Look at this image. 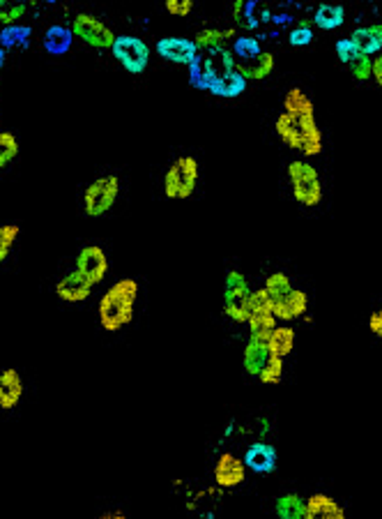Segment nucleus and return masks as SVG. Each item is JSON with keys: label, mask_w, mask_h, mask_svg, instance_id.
Instances as JSON below:
<instances>
[{"label": "nucleus", "mask_w": 382, "mask_h": 519, "mask_svg": "<svg viewBox=\"0 0 382 519\" xmlns=\"http://www.w3.org/2000/svg\"><path fill=\"white\" fill-rule=\"evenodd\" d=\"M279 139L304 157L323 153V132L316 123V106L302 88H290L283 97V114L274 123Z\"/></svg>", "instance_id": "nucleus-1"}, {"label": "nucleus", "mask_w": 382, "mask_h": 519, "mask_svg": "<svg viewBox=\"0 0 382 519\" xmlns=\"http://www.w3.org/2000/svg\"><path fill=\"white\" fill-rule=\"evenodd\" d=\"M139 282L132 277L115 282L100 300V324L106 333H118L134 319Z\"/></svg>", "instance_id": "nucleus-2"}, {"label": "nucleus", "mask_w": 382, "mask_h": 519, "mask_svg": "<svg viewBox=\"0 0 382 519\" xmlns=\"http://www.w3.org/2000/svg\"><path fill=\"white\" fill-rule=\"evenodd\" d=\"M265 291H268L269 303H272V310L277 319L293 321L299 319L302 314H307L309 307L307 294L293 289L290 280L283 273L269 274L268 282H265Z\"/></svg>", "instance_id": "nucleus-3"}, {"label": "nucleus", "mask_w": 382, "mask_h": 519, "mask_svg": "<svg viewBox=\"0 0 382 519\" xmlns=\"http://www.w3.org/2000/svg\"><path fill=\"white\" fill-rule=\"evenodd\" d=\"M235 70V58L230 51L224 46L219 49H208L194 58V63L189 65V81L199 90H210V85L219 79V76L229 75Z\"/></svg>", "instance_id": "nucleus-4"}, {"label": "nucleus", "mask_w": 382, "mask_h": 519, "mask_svg": "<svg viewBox=\"0 0 382 519\" xmlns=\"http://www.w3.org/2000/svg\"><path fill=\"white\" fill-rule=\"evenodd\" d=\"M199 183V162L191 155H182L169 166L164 175V195L171 201H184L194 195Z\"/></svg>", "instance_id": "nucleus-5"}, {"label": "nucleus", "mask_w": 382, "mask_h": 519, "mask_svg": "<svg viewBox=\"0 0 382 519\" xmlns=\"http://www.w3.org/2000/svg\"><path fill=\"white\" fill-rule=\"evenodd\" d=\"M289 178L290 185H293V196L298 204L313 208L323 201V185H320V174H318L316 166H311L309 162L295 160L289 166Z\"/></svg>", "instance_id": "nucleus-6"}, {"label": "nucleus", "mask_w": 382, "mask_h": 519, "mask_svg": "<svg viewBox=\"0 0 382 519\" xmlns=\"http://www.w3.org/2000/svg\"><path fill=\"white\" fill-rule=\"evenodd\" d=\"M249 330H251V340L268 342L272 330L277 328V316H274L272 303H269L268 291L259 289L251 291L249 298Z\"/></svg>", "instance_id": "nucleus-7"}, {"label": "nucleus", "mask_w": 382, "mask_h": 519, "mask_svg": "<svg viewBox=\"0 0 382 519\" xmlns=\"http://www.w3.org/2000/svg\"><path fill=\"white\" fill-rule=\"evenodd\" d=\"M120 183L115 175H102L94 183H90L83 195V210L88 217L106 215L113 204L118 201Z\"/></svg>", "instance_id": "nucleus-8"}, {"label": "nucleus", "mask_w": 382, "mask_h": 519, "mask_svg": "<svg viewBox=\"0 0 382 519\" xmlns=\"http://www.w3.org/2000/svg\"><path fill=\"white\" fill-rule=\"evenodd\" d=\"M249 298L251 289L247 284V277L238 270H230L226 274V294H224V312L235 324H247L249 321Z\"/></svg>", "instance_id": "nucleus-9"}, {"label": "nucleus", "mask_w": 382, "mask_h": 519, "mask_svg": "<svg viewBox=\"0 0 382 519\" xmlns=\"http://www.w3.org/2000/svg\"><path fill=\"white\" fill-rule=\"evenodd\" d=\"M111 51H113L115 60H118L120 65L130 72V75H141V72H145V67H148L150 63V46L145 45L141 37L134 35L115 37Z\"/></svg>", "instance_id": "nucleus-10"}, {"label": "nucleus", "mask_w": 382, "mask_h": 519, "mask_svg": "<svg viewBox=\"0 0 382 519\" xmlns=\"http://www.w3.org/2000/svg\"><path fill=\"white\" fill-rule=\"evenodd\" d=\"M72 33H74V37L83 40L85 45L94 46V49H111L115 37H118L104 21L93 15H85V12L74 16V21H72Z\"/></svg>", "instance_id": "nucleus-11"}, {"label": "nucleus", "mask_w": 382, "mask_h": 519, "mask_svg": "<svg viewBox=\"0 0 382 519\" xmlns=\"http://www.w3.org/2000/svg\"><path fill=\"white\" fill-rule=\"evenodd\" d=\"M76 270H81L93 284H100L106 277V273H109L106 252L97 245L83 247V250L79 252V256H76Z\"/></svg>", "instance_id": "nucleus-12"}, {"label": "nucleus", "mask_w": 382, "mask_h": 519, "mask_svg": "<svg viewBox=\"0 0 382 519\" xmlns=\"http://www.w3.org/2000/svg\"><path fill=\"white\" fill-rule=\"evenodd\" d=\"M157 54L175 65H191L199 55V46L194 45V40H184V37H164L157 42Z\"/></svg>", "instance_id": "nucleus-13"}, {"label": "nucleus", "mask_w": 382, "mask_h": 519, "mask_svg": "<svg viewBox=\"0 0 382 519\" xmlns=\"http://www.w3.org/2000/svg\"><path fill=\"white\" fill-rule=\"evenodd\" d=\"M244 478H247V464H244V460H238V457L230 453L219 457L217 466H214V480H217L219 487L230 490V487L242 484Z\"/></svg>", "instance_id": "nucleus-14"}, {"label": "nucleus", "mask_w": 382, "mask_h": 519, "mask_svg": "<svg viewBox=\"0 0 382 519\" xmlns=\"http://www.w3.org/2000/svg\"><path fill=\"white\" fill-rule=\"evenodd\" d=\"M93 286V282H90L81 270L74 268L67 277H63V280L55 284V295H58L60 300H65V303H81V300L88 298Z\"/></svg>", "instance_id": "nucleus-15"}, {"label": "nucleus", "mask_w": 382, "mask_h": 519, "mask_svg": "<svg viewBox=\"0 0 382 519\" xmlns=\"http://www.w3.org/2000/svg\"><path fill=\"white\" fill-rule=\"evenodd\" d=\"M244 464L253 474H272L277 469V450L269 444H253L244 454Z\"/></svg>", "instance_id": "nucleus-16"}, {"label": "nucleus", "mask_w": 382, "mask_h": 519, "mask_svg": "<svg viewBox=\"0 0 382 519\" xmlns=\"http://www.w3.org/2000/svg\"><path fill=\"white\" fill-rule=\"evenodd\" d=\"M24 397V379L16 370L0 372V409H15Z\"/></svg>", "instance_id": "nucleus-17"}, {"label": "nucleus", "mask_w": 382, "mask_h": 519, "mask_svg": "<svg viewBox=\"0 0 382 519\" xmlns=\"http://www.w3.org/2000/svg\"><path fill=\"white\" fill-rule=\"evenodd\" d=\"M235 70L247 81H260L274 72V55L269 51H260L256 58L235 60Z\"/></svg>", "instance_id": "nucleus-18"}, {"label": "nucleus", "mask_w": 382, "mask_h": 519, "mask_svg": "<svg viewBox=\"0 0 382 519\" xmlns=\"http://www.w3.org/2000/svg\"><path fill=\"white\" fill-rule=\"evenodd\" d=\"M307 519H346V510L328 494H313L307 499Z\"/></svg>", "instance_id": "nucleus-19"}, {"label": "nucleus", "mask_w": 382, "mask_h": 519, "mask_svg": "<svg viewBox=\"0 0 382 519\" xmlns=\"http://www.w3.org/2000/svg\"><path fill=\"white\" fill-rule=\"evenodd\" d=\"M350 40L355 42V46L359 49V54L376 55L382 51V24L373 25H362L350 35Z\"/></svg>", "instance_id": "nucleus-20"}, {"label": "nucleus", "mask_w": 382, "mask_h": 519, "mask_svg": "<svg viewBox=\"0 0 382 519\" xmlns=\"http://www.w3.org/2000/svg\"><path fill=\"white\" fill-rule=\"evenodd\" d=\"M72 42H74V33L65 25H51L44 33V49L51 55H65L72 49Z\"/></svg>", "instance_id": "nucleus-21"}, {"label": "nucleus", "mask_w": 382, "mask_h": 519, "mask_svg": "<svg viewBox=\"0 0 382 519\" xmlns=\"http://www.w3.org/2000/svg\"><path fill=\"white\" fill-rule=\"evenodd\" d=\"M247 88V79L240 75L238 70L229 72V75L219 76L212 85H210V93L217 97H240Z\"/></svg>", "instance_id": "nucleus-22"}, {"label": "nucleus", "mask_w": 382, "mask_h": 519, "mask_svg": "<svg viewBox=\"0 0 382 519\" xmlns=\"http://www.w3.org/2000/svg\"><path fill=\"white\" fill-rule=\"evenodd\" d=\"M268 358H269L268 342H259L249 337L247 349H244V370H247V374L259 376V372L263 370V364L268 363Z\"/></svg>", "instance_id": "nucleus-23"}, {"label": "nucleus", "mask_w": 382, "mask_h": 519, "mask_svg": "<svg viewBox=\"0 0 382 519\" xmlns=\"http://www.w3.org/2000/svg\"><path fill=\"white\" fill-rule=\"evenodd\" d=\"M268 349L272 355L286 358L295 349V330L289 328V325H277L272 330V334H269Z\"/></svg>", "instance_id": "nucleus-24"}, {"label": "nucleus", "mask_w": 382, "mask_h": 519, "mask_svg": "<svg viewBox=\"0 0 382 519\" xmlns=\"http://www.w3.org/2000/svg\"><path fill=\"white\" fill-rule=\"evenodd\" d=\"M30 35H33L30 25H5L3 33H0V46L3 49H24V46L30 45Z\"/></svg>", "instance_id": "nucleus-25"}, {"label": "nucleus", "mask_w": 382, "mask_h": 519, "mask_svg": "<svg viewBox=\"0 0 382 519\" xmlns=\"http://www.w3.org/2000/svg\"><path fill=\"white\" fill-rule=\"evenodd\" d=\"M274 508L281 519H307V501L298 494L279 496Z\"/></svg>", "instance_id": "nucleus-26"}, {"label": "nucleus", "mask_w": 382, "mask_h": 519, "mask_svg": "<svg viewBox=\"0 0 382 519\" xmlns=\"http://www.w3.org/2000/svg\"><path fill=\"white\" fill-rule=\"evenodd\" d=\"M235 35V30H219V28H205L199 30L194 37V45L199 46V51H208V49H219V46H224L226 40Z\"/></svg>", "instance_id": "nucleus-27"}, {"label": "nucleus", "mask_w": 382, "mask_h": 519, "mask_svg": "<svg viewBox=\"0 0 382 519\" xmlns=\"http://www.w3.org/2000/svg\"><path fill=\"white\" fill-rule=\"evenodd\" d=\"M346 21V10L341 5H320L313 16V24L320 30H334Z\"/></svg>", "instance_id": "nucleus-28"}, {"label": "nucleus", "mask_w": 382, "mask_h": 519, "mask_svg": "<svg viewBox=\"0 0 382 519\" xmlns=\"http://www.w3.org/2000/svg\"><path fill=\"white\" fill-rule=\"evenodd\" d=\"M28 5L21 3V0H0V24L12 25L19 19H24Z\"/></svg>", "instance_id": "nucleus-29"}, {"label": "nucleus", "mask_w": 382, "mask_h": 519, "mask_svg": "<svg viewBox=\"0 0 382 519\" xmlns=\"http://www.w3.org/2000/svg\"><path fill=\"white\" fill-rule=\"evenodd\" d=\"M19 155V141L12 132L0 130V169H5L7 165L16 160Z\"/></svg>", "instance_id": "nucleus-30"}, {"label": "nucleus", "mask_w": 382, "mask_h": 519, "mask_svg": "<svg viewBox=\"0 0 382 519\" xmlns=\"http://www.w3.org/2000/svg\"><path fill=\"white\" fill-rule=\"evenodd\" d=\"M281 376H283V358L269 354L268 363H265L263 370L259 372V379L263 381L265 385H277L279 381H281Z\"/></svg>", "instance_id": "nucleus-31"}, {"label": "nucleus", "mask_w": 382, "mask_h": 519, "mask_svg": "<svg viewBox=\"0 0 382 519\" xmlns=\"http://www.w3.org/2000/svg\"><path fill=\"white\" fill-rule=\"evenodd\" d=\"M260 42L256 37H238L233 45V58L235 60H249L256 58L260 54Z\"/></svg>", "instance_id": "nucleus-32"}, {"label": "nucleus", "mask_w": 382, "mask_h": 519, "mask_svg": "<svg viewBox=\"0 0 382 519\" xmlns=\"http://www.w3.org/2000/svg\"><path fill=\"white\" fill-rule=\"evenodd\" d=\"M19 234H21L19 225H3L0 226V264H3L7 256H10L12 247H15Z\"/></svg>", "instance_id": "nucleus-33"}, {"label": "nucleus", "mask_w": 382, "mask_h": 519, "mask_svg": "<svg viewBox=\"0 0 382 519\" xmlns=\"http://www.w3.org/2000/svg\"><path fill=\"white\" fill-rule=\"evenodd\" d=\"M348 67H350V72H353V76L358 81H368L373 75V58L367 54H359L358 58L348 63Z\"/></svg>", "instance_id": "nucleus-34"}, {"label": "nucleus", "mask_w": 382, "mask_h": 519, "mask_svg": "<svg viewBox=\"0 0 382 519\" xmlns=\"http://www.w3.org/2000/svg\"><path fill=\"white\" fill-rule=\"evenodd\" d=\"M166 5V12H169L171 16H189L191 15V10H194V0H164Z\"/></svg>", "instance_id": "nucleus-35"}, {"label": "nucleus", "mask_w": 382, "mask_h": 519, "mask_svg": "<svg viewBox=\"0 0 382 519\" xmlns=\"http://www.w3.org/2000/svg\"><path fill=\"white\" fill-rule=\"evenodd\" d=\"M289 42H290V45H293V46H307V45H311V42H313V30L309 28L307 24L298 25V28H295V30H290Z\"/></svg>", "instance_id": "nucleus-36"}, {"label": "nucleus", "mask_w": 382, "mask_h": 519, "mask_svg": "<svg viewBox=\"0 0 382 519\" xmlns=\"http://www.w3.org/2000/svg\"><path fill=\"white\" fill-rule=\"evenodd\" d=\"M337 55H338V60H341V63H350V60H355L359 55V49L358 46H355V42L350 40V37H348V40H338L337 42Z\"/></svg>", "instance_id": "nucleus-37"}, {"label": "nucleus", "mask_w": 382, "mask_h": 519, "mask_svg": "<svg viewBox=\"0 0 382 519\" xmlns=\"http://www.w3.org/2000/svg\"><path fill=\"white\" fill-rule=\"evenodd\" d=\"M368 328H371V333H376L382 340V307L371 314V319H368Z\"/></svg>", "instance_id": "nucleus-38"}, {"label": "nucleus", "mask_w": 382, "mask_h": 519, "mask_svg": "<svg viewBox=\"0 0 382 519\" xmlns=\"http://www.w3.org/2000/svg\"><path fill=\"white\" fill-rule=\"evenodd\" d=\"M371 79H376L377 85H382V51H380V54H376V60H373Z\"/></svg>", "instance_id": "nucleus-39"}, {"label": "nucleus", "mask_w": 382, "mask_h": 519, "mask_svg": "<svg viewBox=\"0 0 382 519\" xmlns=\"http://www.w3.org/2000/svg\"><path fill=\"white\" fill-rule=\"evenodd\" d=\"M244 5H247V0H235L233 19L238 21V24H244Z\"/></svg>", "instance_id": "nucleus-40"}, {"label": "nucleus", "mask_w": 382, "mask_h": 519, "mask_svg": "<svg viewBox=\"0 0 382 519\" xmlns=\"http://www.w3.org/2000/svg\"><path fill=\"white\" fill-rule=\"evenodd\" d=\"M100 517L102 519H124V513H120V510L118 513H115V510H111V513H102Z\"/></svg>", "instance_id": "nucleus-41"}, {"label": "nucleus", "mask_w": 382, "mask_h": 519, "mask_svg": "<svg viewBox=\"0 0 382 519\" xmlns=\"http://www.w3.org/2000/svg\"><path fill=\"white\" fill-rule=\"evenodd\" d=\"M5 58H7V49L0 46V70H3V65H5Z\"/></svg>", "instance_id": "nucleus-42"}, {"label": "nucleus", "mask_w": 382, "mask_h": 519, "mask_svg": "<svg viewBox=\"0 0 382 519\" xmlns=\"http://www.w3.org/2000/svg\"><path fill=\"white\" fill-rule=\"evenodd\" d=\"M42 3H55V0H42Z\"/></svg>", "instance_id": "nucleus-43"}]
</instances>
